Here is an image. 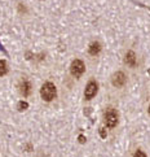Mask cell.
Wrapping results in <instances>:
<instances>
[{
	"mask_svg": "<svg viewBox=\"0 0 150 157\" xmlns=\"http://www.w3.org/2000/svg\"><path fill=\"white\" fill-rule=\"evenodd\" d=\"M84 70H86V66H84V63H83L82 60H74L73 63H71L70 73H71V75H74L75 78L82 77Z\"/></svg>",
	"mask_w": 150,
	"mask_h": 157,
	"instance_id": "2",
	"label": "cell"
},
{
	"mask_svg": "<svg viewBox=\"0 0 150 157\" xmlns=\"http://www.w3.org/2000/svg\"><path fill=\"white\" fill-rule=\"evenodd\" d=\"M113 85L115 87H122V86H124V83H126V75H124V73H122V71H118V73H115V74L113 75Z\"/></svg>",
	"mask_w": 150,
	"mask_h": 157,
	"instance_id": "5",
	"label": "cell"
},
{
	"mask_svg": "<svg viewBox=\"0 0 150 157\" xmlns=\"http://www.w3.org/2000/svg\"><path fill=\"white\" fill-rule=\"evenodd\" d=\"M20 91H21V94L24 95L25 98L29 96L30 92H31V85H30V82L26 81V79L22 81L21 85H20Z\"/></svg>",
	"mask_w": 150,
	"mask_h": 157,
	"instance_id": "6",
	"label": "cell"
},
{
	"mask_svg": "<svg viewBox=\"0 0 150 157\" xmlns=\"http://www.w3.org/2000/svg\"><path fill=\"white\" fill-rule=\"evenodd\" d=\"M105 123H106L108 127H115L116 123H118V114L115 113L114 110L110 109L106 114H105Z\"/></svg>",
	"mask_w": 150,
	"mask_h": 157,
	"instance_id": "4",
	"label": "cell"
},
{
	"mask_svg": "<svg viewBox=\"0 0 150 157\" xmlns=\"http://www.w3.org/2000/svg\"><path fill=\"white\" fill-rule=\"evenodd\" d=\"M124 63L128 66H131V68H135L136 66V55H135V52H132V51L127 52L126 56H124Z\"/></svg>",
	"mask_w": 150,
	"mask_h": 157,
	"instance_id": "7",
	"label": "cell"
},
{
	"mask_svg": "<svg viewBox=\"0 0 150 157\" xmlns=\"http://www.w3.org/2000/svg\"><path fill=\"white\" fill-rule=\"evenodd\" d=\"M0 51H3V52H5V49H4V47H3V44L0 43Z\"/></svg>",
	"mask_w": 150,
	"mask_h": 157,
	"instance_id": "12",
	"label": "cell"
},
{
	"mask_svg": "<svg viewBox=\"0 0 150 157\" xmlns=\"http://www.w3.org/2000/svg\"><path fill=\"white\" fill-rule=\"evenodd\" d=\"M133 157H146V155L142 152V151H137V152L133 155Z\"/></svg>",
	"mask_w": 150,
	"mask_h": 157,
	"instance_id": "11",
	"label": "cell"
},
{
	"mask_svg": "<svg viewBox=\"0 0 150 157\" xmlns=\"http://www.w3.org/2000/svg\"><path fill=\"white\" fill-rule=\"evenodd\" d=\"M8 73V64L5 60H0V77L5 75Z\"/></svg>",
	"mask_w": 150,
	"mask_h": 157,
	"instance_id": "9",
	"label": "cell"
},
{
	"mask_svg": "<svg viewBox=\"0 0 150 157\" xmlns=\"http://www.w3.org/2000/svg\"><path fill=\"white\" fill-rule=\"evenodd\" d=\"M57 95V90L56 86L53 85L52 82H46L40 88V96L43 100L46 101H52V100L56 98Z\"/></svg>",
	"mask_w": 150,
	"mask_h": 157,
	"instance_id": "1",
	"label": "cell"
},
{
	"mask_svg": "<svg viewBox=\"0 0 150 157\" xmlns=\"http://www.w3.org/2000/svg\"><path fill=\"white\" fill-rule=\"evenodd\" d=\"M149 114H150V106H149Z\"/></svg>",
	"mask_w": 150,
	"mask_h": 157,
	"instance_id": "13",
	"label": "cell"
},
{
	"mask_svg": "<svg viewBox=\"0 0 150 157\" xmlns=\"http://www.w3.org/2000/svg\"><path fill=\"white\" fill-rule=\"evenodd\" d=\"M27 108H29V104H27L26 101H20L18 103V110H26Z\"/></svg>",
	"mask_w": 150,
	"mask_h": 157,
	"instance_id": "10",
	"label": "cell"
},
{
	"mask_svg": "<svg viewBox=\"0 0 150 157\" xmlns=\"http://www.w3.org/2000/svg\"><path fill=\"white\" fill-rule=\"evenodd\" d=\"M100 51H101V44H100L98 42L91 43V46H90V55L96 56V55L100 53Z\"/></svg>",
	"mask_w": 150,
	"mask_h": 157,
	"instance_id": "8",
	"label": "cell"
},
{
	"mask_svg": "<svg viewBox=\"0 0 150 157\" xmlns=\"http://www.w3.org/2000/svg\"><path fill=\"white\" fill-rule=\"evenodd\" d=\"M97 90H98V85L94 81H91L90 83L87 85L86 87V91H84V98L87 100H91L93 99L94 96H96V94H97Z\"/></svg>",
	"mask_w": 150,
	"mask_h": 157,
	"instance_id": "3",
	"label": "cell"
}]
</instances>
